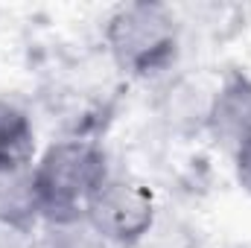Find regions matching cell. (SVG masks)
Segmentation results:
<instances>
[{
  "label": "cell",
  "mask_w": 251,
  "mask_h": 248,
  "mask_svg": "<svg viewBox=\"0 0 251 248\" xmlns=\"http://www.w3.org/2000/svg\"><path fill=\"white\" fill-rule=\"evenodd\" d=\"M44 248H114L108 240H102L85 219L59 222L50 225V234L44 237Z\"/></svg>",
  "instance_id": "7"
},
{
  "label": "cell",
  "mask_w": 251,
  "mask_h": 248,
  "mask_svg": "<svg viewBox=\"0 0 251 248\" xmlns=\"http://www.w3.org/2000/svg\"><path fill=\"white\" fill-rule=\"evenodd\" d=\"M0 248H32V228L0 219Z\"/></svg>",
  "instance_id": "8"
},
{
  "label": "cell",
  "mask_w": 251,
  "mask_h": 248,
  "mask_svg": "<svg viewBox=\"0 0 251 248\" xmlns=\"http://www.w3.org/2000/svg\"><path fill=\"white\" fill-rule=\"evenodd\" d=\"M158 204L152 190L126 175H108L85 207V222L111 246H137L155 228Z\"/></svg>",
  "instance_id": "3"
},
{
  "label": "cell",
  "mask_w": 251,
  "mask_h": 248,
  "mask_svg": "<svg viewBox=\"0 0 251 248\" xmlns=\"http://www.w3.org/2000/svg\"><path fill=\"white\" fill-rule=\"evenodd\" d=\"M207 128L228 155L251 143V76L231 73L216 88L207 105Z\"/></svg>",
  "instance_id": "4"
},
{
  "label": "cell",
  "mask_w": 251,
  "mask_h": 248,
  "mask_svg": "<svg viewBox=\"0 0 251 248\" xmlns=\"http://www.w3.org/2000/svg\"><path fill=\"white\" fill-rule=\"evenodd\" d=\"M231 164H234V175H237V184L243 187L251 196V143L240 146L237 152H231Z\"/></svg>",
  "instance_id": "9"
},
{
  "label": "cell",
  "mask_w": 251,
  "mask_h": 248,
  "mask_svg": "<svg viewBox=\"0 0 251 248\" xmlns=\"http://www.w3.org/2000/svg\"><path fill=\"white\" fill-rule=\"evenodd\" d=\"M38 210L47 225L85 216L94 193L108 181V158L91 140H56L32 161Z\"/></svg>",
  "instance_id": "1"
},
{
  "label": "cell",
  "mask_w": 251,
  "mask_h": 248,
  "mask_svg": "<svg viewBox=\"0 0 251 248\" xmlns=\"http://www.w3.org/2000/svg\"><path fill=\"white\" fill-rule=\"evenodd\" d=\"M0 219L26 228L41 219L32 164H0Z\"/></svg>",
  "instance_id": "5"
},
{
  "label": "cell",
  "mask_w": 251,
  "mask_h": 248,
  "mask_svg": "<svg viewBox=\"0 0 251 248\" xmlns=\"http://www.w3.org/2000/svg\"><path fill=\"white\" fill-rule=\"evenodd\" d=\"M35 152V128L29 117L0 99V164H32Z\"/></svg>",
  "instance_id": "6"
},
{
  "label": "cell",
  "mask_w": 251,
  "mask_h": 248,
  "mask_svg": "<svg viewBox=\"0 0 251 248\" xmlns=\"http://www.w3.org/2000/svg\"><path fill=\"white\" fill-rule=\"evenodd\" d=\"M178 21L161 3H123L105 21V47L114 64L131 76L167 70L178 56Z\"/></svg>",
  "instance_id": "2"
}]
</instances>
